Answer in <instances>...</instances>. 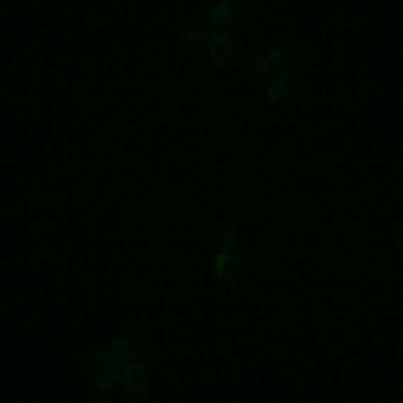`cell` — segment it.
Masks as SVG:
<instances>
[{
    "instance_id": "5",
    "label": "cell",
    "mask_w": 403,
    "mask_h": 403,
    "mask_svg": "<svg viewBox=\"0 0 403 403\" xmlns=\"http://www.w3.org/2000/svg\"><path fill=\"white\" fill-rule=\"evenodd\" d=\"M212 267L215 275L223 282H235L242 277V258L232 250H224L218 253L217 256L215 257Z\"/></svg>"
},
{
    "instance_id": "12",
    "label": "cell",
    "mask_w": 403,
    "mask_h": 403,
    "mask_svg": "<svg viewBox=\"0 0 403 403\" xmlns=\"http://www.w3.org/2000/svg\"><path fill=\"white\" fill-rule=\"evenodd\" d=\"M89 403H112V401L105 395H93L90 397Z\"/></svg>"
},
{
    "instance_id": "9",
    "label": "cell",
    "mask_w": 403,
    "mask_h": 403,
    "mask_svg": "<svg viewBox=\"0 0 403 403\" xmlns=\"http://www.w3.org/2000/svg\"><path fill=\"white\" fill-rule=\"evenodd\" d=\"M243 66L253 75H265L270 71V61L260 54H249L244 58Z\"/></svg>"
},
{
    "instance_id": "7",
    "label": "cell",
    "mask_w": 403,
    "mask_h": 403,
    "mask_svg": "<svg viewBox=\"0 0 403 403\" xmlns=\"http://www.w3.org/2000/svg\"><path fill=\"white\" fill-rule=\"evenodd\" d=\"M267 58L270 64L281 68L288 64L291 58V47L284 40H274L267 47Z\"/></svg>"
},
{
    "instance_id": "4",
    "label": "cell",
    "mask_w": 403,
    "mask_h": 403,
    "mask_svg": "<svg viewBox=\"0 0 403 403\" xmlns=\"http://www.w3.org/2000/svg\"><path fill=\"white\" fill-rule=\"evenodd\" d=\"M241 0H222L210 12L211 25L218 30H230L239 23L242 16Z\"/></svg>"
},
{
    "instance_id": "10",
    "label": "cell",
    "mask_w": 403,
    "mask_h": 403,
    "mask_svg": "<svg viewBox=\"0 0 403 403\" xmlns=\"http://www.w3.org/2000/svg\"><path fill=\"white\" fill-rule=\"evenodd\" d=\"M184 38L189 40L191 43L203 44L207 43V40L210 38L207 30L200 24L197 23H190L184 28Z\"/></svg>"
},
{
    "instance_id": "1",
    "label": "cell",
    "mask_w": 403,
    "mask_h": 403,
    "mask_svg": "<svg viewBox=\"0 0 403 403\" xmlns=\"http://www.w3.org/2000/svg\"><path fill=\"white\" fill-rule=\"evenodd\" d=\"M83 380L91 388L98 390L112 388L121 380V364L104 350L88 354L82 364Z\"/></svg>"
},
{
    "instance_id": "2",
    "label": "cell",
    "mask_w": 403,
    "mask_h": 403,
    "mask_svg": "<svg viewBox=\"0 0 403 403\" xmlns=\"http://www.w3.org/2000/svg\"><path fill=\"white\" fill-rule=\"evenodd\" d=\"M297 79L293 72L286 68H277L267 79V93L276 105H288L296 97Z\"/></svg>"
},
{
    "instance_id": "6",
    "label": "cell",
    "mask_w": 403,
    "mask_h": 403,
    "mask_svg": "<svg viewBox=\"0 0 403 403\" xmlns=\"http://www.w3.org/2000/svg\"><path fill=\"white\" fill-rule=\"evenodd\" d=\"M235 40L229 33H215L207 40V54L215 64H228L235 56Z\"/></svg>"
},
{
    "instance_id": "3",
    "label": "cell",
    "mask_w": 403,
    "mask_h": 403,
    "mask_svg": "<svg viewBox=\"0 0 403 403\" xmlns=\"http://www.w3.org/2000/svg\"><path fill=\"white\" fill-rule=\"evenodd\" d=\"M121 383L128 395L140 399L147 395L150 388V376L147 368L137 362H130L121 371Z\"/></svg>"
},
{
    "instance_id": "13",
    "label": "cell",
    "mask_w": 403,
    "mask_h": 403,
    "mask_svg": "<svg viewBox=\"0 0 403 403\" xmlns=\"http://www.w3.org/2000/svg\"><path fill=\"white\" fill-rule=\"evenodd\" d=\"M397 242H399V246L403 251V222L399 225V234H397Z\"/></svg>"
},
{
    "instance_id": "8",
    "label": "cell",
    "mask_w": 403,
    "mask_h": 403,
    "mask_svg": "<svg viewBox=\"0 0 403 403\" xmlns=\"http://www.w3.org/2000/svg\"><path fill=\"white\" fill-rule=\"evenodd\" d=\"M110 354L118 363H130L135 357V348L128 339L117 337L111 341Z\"/></svg>"
},
{
    "instance_id": "11",
    "label": "cell",
    "mask_w": 403,
    "mask_h": 403,
    "mask_svg": "<svg viewBox=\"0 0 403 403\" xmlns=\"http://www.w3.org/2000/svg\"><path fill=\"white\" fill-rule=\"evenodd\" d=\"M223 246L225 250H232L236 246V237L231 231L225 232L223 235Z\"/></svg>"
}]
</instances>
